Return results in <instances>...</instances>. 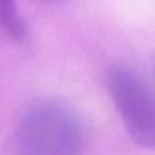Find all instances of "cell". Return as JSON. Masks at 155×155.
<instances>
[{"instance_id":"obj_2","label":"cell","mask_w":155,"mask_h":155,"mask_svg":"<svg viewBox=\"0 0 155 155\" xmlns=\"http://www.w3.org/2000/svg\"><path fill=\"white\" fill-rule=\"evenodd\" d=\"M112 101L131 137L142 147L155 142V102L150 83L131 67L117 65L106 76Z\"/></svg>"},{"instance_id":"obj_3","label":"cell","mask_w":155,"mask_h":155,"mask_svg":"<svg viewBox=\"0 0 155 155\" xmlns=\"http://www.w3.org/2000/svg\"><path fill=\"white\" fill-rule=\"evenodd\" d=\"M0 31L12 41H22L26 35L16 0H0Z\"/></svg>"},{"instance_id":"obj_1","label":"cell","mask_w":155,"mask_h":155,"mask_svg":"<svg viewBox=\"0 0 155 155\" xmlns=\"http://www.w3.org/2000/svg\"><path fill=\"white\" fill-rule=\"evenodd\" d=\"M16 140L22 155H82L86 128L72 106L59 99H44L22 116Z\"/></svg>"}]
</instances>
